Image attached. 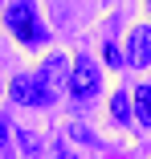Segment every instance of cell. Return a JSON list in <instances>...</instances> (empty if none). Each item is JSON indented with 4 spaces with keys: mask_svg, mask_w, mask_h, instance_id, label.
<instances>
[{
    "mask_svg": "<svg viewBox=\"0 0 151 159\" xmlns=\"http://www.w3.org/2000/svg\"><path fill=\"white\" fill-rule=\"evenodd\" d=\"M4 29L21 45H41L45 29L37 25V4H4Z\"/></svg>",
    "mask_w": 151,
    "mask_h": 159,
    "instance_id": "6da1fadb",
    "label": "cell"
},
{
    "mask_svg": "<svg viewBox=\"0 0 151 159\" xmlns=\"http://www.w3.org/2000/svg\"><path fill=\"white\" fill-rule=\"evenodd\" d=\"M8 94H12V102H21V106H49V102L57 98L37 74H16V78L8 82Z\"/></svg>",
    "mask_w": 151,
    "mask_h": 159,
    "instance_id": "7a4b0ae2",
    "label": "cell"
},
{
    "mask_svg": "<svg viewBox=\"0 0 151 159\" xmlns=\"http://www.w3.org/2000/svg\"><path fill=\"white\" fill-rule=\"evenodd\" d=\"M66 90L74 94L78 102H86L90 94H98V66L90 57H74V66H70V82H66Z\"/></svg>",
    "mask_w": 151,
    "mask_h": 159,
    "instance_id": "3957f363",
    "label": "cell"
},
{
    "mask_svg": "<svg viewBox=\"0 0 151 159\" xmlns=\"http://www.w3.org/2000/svg\"><path fill=\"white\" fill-rule=\"evenodd\" d=\"M127 61L135 70L151 66V25H135L127 33Z\"/></svg>",
    "mask_w": 151,
    "mask_h": 159,
    "instance_id": "277c9868",
    "label": "cell"
},
{
    "mask_svg": "<svg viewBox=\"0 0 151 159\" xmlns=\"http://www.w3.org/2000/svg\"><path fill=\"white\" fill-rule=\"evenodd\" d=\"M66 61H70V57L53 53V57L45 61V66H41V74H37V78H41V82H45L53 94H62V82H70V66H66Z\"/></svg>",
    "mask_w": 151,
    "mask_h": 159,
    "instance_id": "5b68a950",
    "label": "cell"
},
{
    "mask_svg": "<svg viewBox=\"0 0 151 159\" xmlns=\"http://www.w3.org/2000/svg\"><path fill=\"white\" fill-rule=\"evenodd\" d=\"M131 114H135L143 126H151V82H143V86L135 90V106H131Z\"/></svg>",
    "mask_w": 151,
    "mask_h": 159,
    "instance_id": "8992f818",
    "label": "cell"
},
{
    "mask_svg": "<svg viewBox=\"0 0 151 159\" xmlns=\"http://www.w3.org/2000/svg\"><path fill=\"white\" fill-rule=\"evenodd\" d=\"M110 114H114V122H127V118H131V102H127V90H118L114 98H110Z\"/></svg>",
    "mask_w": 151,
    "mask_h": 159,
    "instance_id": "52a82bcc",
    "label": "cell"
},
{
    "mask_svg": "<svg viewBox=\"0 0 151 159\" xmlns=\"http://www.w3.org/2000/svg\"><path fill=\"white\" fill-rule=\"evenodd\" d=\"M0 159H8V126L0 122Z\"/></svg>",
    "mask_w": 151,
    "mask_h": 159,
    "instance_id": "ba28073f",
    "label": "cell"
},
{
    "mask_svg": "<svg viewBox=\"0 0 151 159\" xmlns=\"http://www.w3.org/2000/svg\"><path fill=\"white\" fill-rule=\"evenodd\" d=\"M106 61H110V66H123V53H118L114 45H106Z\"/></svg>",
    "mask_w": 151,
    "mask_h": 159,
    "instance_id": "9c48e42d",
    "label": "cell"
},
{
    "mask_svg": "<svg viewBox=\"0 0 151 159\" xmlns=\"http://www.w3.org/2000/svg\"><path fill=\"white\" fill-rule=\"evenodd\" d=\"M57 159H74V155H70V151H62V155H57Z\"/></svg>",
    "mask_w": 151,
    "mask_h": 159,
    "instance_id": "30bf717a",
    "label": "cell"
},
{
    "mask_svg": "<svg viewBox=\"0 0 151 159\" xmlns=\"http://www.w3.org/2000/svg\"><path fill=\"white\" fill-rule=\"evenodd\" d=\"M147 8H151V4H147Z\"/></svg>",
    "mask_w": 151,
    "mask_h": 159,
    "instance_id": "8fae6325",
    "label": "cell"
}]
</instances>
